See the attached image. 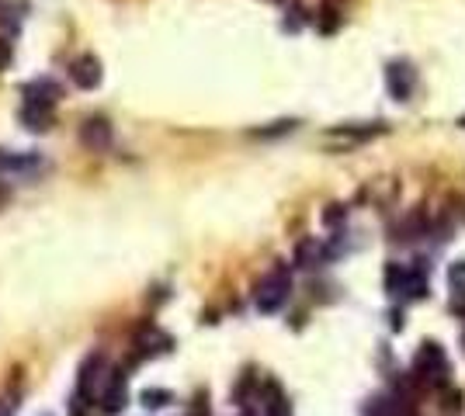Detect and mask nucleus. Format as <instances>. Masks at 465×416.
I'll return each mask as SVG.
<instances>
[{
  "mask_svg": "<svg viewBox=\"0 0 465 416\" xmlns=\"http://www.w3.org/2000/svg\"><path fill=\"white\" fill-rule=\"evenodd\" d=\"M289 295H292V271H289L285 264H278V267H271L267 278L257 285V309H260V312H278V309L289 302Z\"/></svg>",
  "mask_w": 465,
  "mask_h": 416,
  "instance_id": "obj_1",
  "label": "nucleus"
},
{
  "mask_svg": "<svg viewBox=\"0 0 465 416\" xmlns=\"http://www.w3.org/2000/svg\"><path fill=\"white\" fill-rule=\"evenodd\" d=\"M413 372L421 374L423 381H445V374H448V361H445V350H441V343H423L421 354H417V361H413Z\"/></svg>",
  "mask_w": 465,
  "mask_h": 416,
  "instance_id": "obj_2",
  "label": "nucleus"
},
{
  "mask_svg": "<svg viewBox=\"0 0 465 416\" xmlns=\"http://www.w3.org/2000/svg\"><path fill=\"white\" fill-rule=\"evenodd\" d=\"M385 87L396 101H410L413 87H417V73L410 63H389L385 66Z\"/></svg>",
  "mask_w": 465,
  "mask_h": 416,
  "instance_id": "obj_3",
  "label": "nucleus"
},
{
  "mask_svg": "<svg viewBox=\"0 0 465 416\" xmlns=\"http://www.w3.org/2000/svg\"><path fill=\"white\" fill-rule=\"evenodd\" d=\"M111 122L104 118V115H90L84 125H80V142H84L90 153H101V149H108L111 146Z\"/></svg>",
  "mask_w": 465,
  "mask_h": 416,
  "instance_id": "obj_4",
  "label": "nucleus"
},
{
  "mask_svg": "<svg viewBox=\"0 0 465 416\" xmlns=\"http://www.w3.org/2000/svg\"><path fill=\"white\" fill-rule=\"evenodd\" d=\"M104 372V354H90L84 361V368H80V381H77V392H73V410L80 413V406H84L87 399L94 396V381L101 378Z\"/></svg>",
  "mask_w": 465,
  "mask_h": 416,
  "instance_id": "obj_5",
  "label": "nucleus"
},
{
  "mask_svg": "<svg viewBox=\"0 0 465 416\" xmlns=\"http://www.w3.org/2000/svg\"><path fill=\"white\" fill-rule=\"evenodd\" d=\"M70 80L77 83L80 90H94V87L101 83V59L90 56V52L77 56V59L70 63Z\"/></svg>",
  "mask_w": 465,
  "mask_h": 416,
  "instance_id": "obj_6",
  "label": "nucleus"
},
{
  "mask_svg": "<svg viewBox=\"0 0 465 416\" xmlns=\"http://www.w3.org/2000/svg\"><path fill=\"white\" fill-rule=\"evenodd\" d=\"M52 108H56V104H45V101H32V97H25V104H21V122L28 125L32 132H45V128L52 125Z\"/></svg>",
  "mask_w": 465,
  "mask_h": 416,
  "instance_id": "obj_7",
  "label": "nucleus"
},
{
  "mask_svg": "<svg viewBox=\"0 0 465 416\" xmlns=\"http://www.w3.org/2000/svg\"><path fill=\"white\" fill-rule=\"evenodd\" d=\"M122 406H126V374L115 372L108 392H104V399H101V410H104V413H119Z\"/></svg>",
  "mask_w": 465,
  "mask_h": 416,
  "instance_id": "obj_8",
  "label": "nucleus"
},
{
  "mask_svg": "<svg viewBox=\"0 0 465 416\" xmlns=\"http://www.w3.org/2000/svg\"><path fill=\"white\" fill-rule=\"evenodd\" d=\"M379 132H385V125L372 122V125H344V128H334L330 135H344V139H351V142H365V139H372V135H379Z\"/></svg>",
  "mask_w": 465,
  "mask_h": 416,
  "instance_id": "obj_9",
  "label": "nucleus"
},
{
  "mask_svg": "<svg viewBox=\"0 0 465 416\" xmlns=\"http://www.w3.org/2000/svg\"><path fill=\"white\" fill-rule=\"evenodd\" d=\"M25 97H32V101H45V104H56V97H59V83H52L49 77H42V80H35V83L25 87Z\"/></svg>",
  "mask_w": 465,
  "mask_h": 416,
  "instance_id": "obj_10",
  "label": "nucleus"
},
{
  "mask_svg": "<svg viewBox=\"0 0 465 416\" xmlns=\"http://www.w3.org/2000/svg\"><path fill=\"white\" fill-rule=\"evenodd\" d=\"M323 260V247L316 243V240H302L296 250V264L298 267H313V264H320Z\"/></svg>",
  "mask_w": 465,
  "mask_h": 416,
  "instance_id": "obj_11",
  "label": "nucleus"
},
{
  "mask_svg": "<svg viewBox=\"0 0 465 416\" xmlns=\"http://www.w3.org/2000/svg\"><path fill=\"white\" fill-rule=\"evenodd\" d=\"M35 164H39L35 157H21V153H7V149H0V173H4V170H32Z\"/></svg>",
  "mask_w": 465,
  "mask_h": 416,
  "instance_id": "obj_12",
  "label": "nucleus"
},
{
  "mask_svg": "<svg viewBox=\"0 0 465 416\" xmlns=\"http://www.w3.org/2000/svg\"><path fill=\"white\" fill-rule=\"evenodd\" d=\"M167 403H170L167 389H146V392H143V406H146V410H160V406H167Z\"/></svg>",
  "mask_w": 465,
  "mask_h": 416,
  "instance_id": "obj_13",
  "label": "nucleus"
},
{
  "mask_svg": "<svg viewBox=\"0 0 465 416\" xmlns=\"http://www.w3.org/2000/svg\"><path fill=\"white\" fill-rule=\"evenodd\" d=\"M340 219H344V208L340 205H330V212H323V222H327V226H337Z\"/></svg>",
  "mask_w": 465,
  "mask_h": 416,
  "instance_id": "obj_14",
  "label": "nucleus"
},
{
  "mask_svg": "<svg viewBox=\"0 0 465 416\" xmlns=\"http://www.w3.org/2000/svg\"><path fill=\"white\" fill-rule=\"evenodd\" d=\"M11 56H14V49H11V42L7 39H0V70L11 63Z\"/></svg>",
  "mask_w": 465,
  "mask_h": 416,
  "instance_id": "obj_15",
  "label": "nucleus"
},
{
  "mask_svg": "<svg viewBox=\"0 0 465 416\" xmlns=\"http://www.w3.org/2000/svg\"><path fill=\"white\" fill-rule=\"evenodd\" d=\"M459 125H465V115H462V118H459Z\"/></svg>",
  "mask_w": 465,
  "mask_h": 416,
  "instance_id": "obj_16",
  "label": "nucleus"
}]
</instances>
